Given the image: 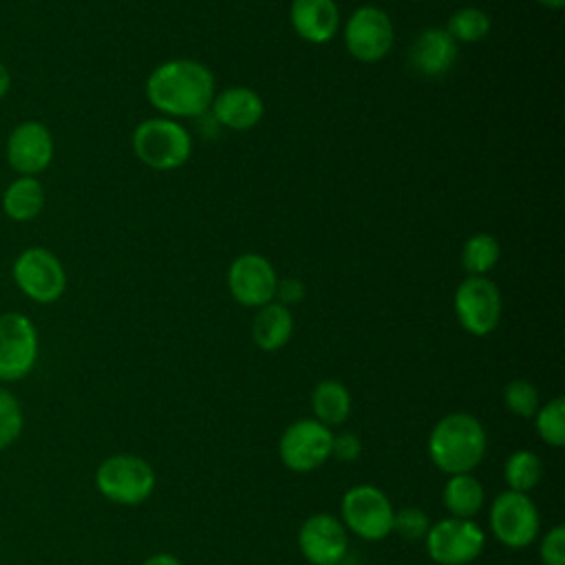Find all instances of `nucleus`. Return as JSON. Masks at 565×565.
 <instances>
[{"instance_id": "aec40b11", "label": "nucleus", "mask_w": 565, "mask_h": 565, "mask_svg": "<svg viewBox=\"0 0 565 565\" xmlns=\"http://www.w3.org/2000/svg\"><path fill=\"white\" fill-rule=\"evenodd\" d=\"M291 333H294V316L289 307L274 300L258 307L252 320V340L260 351L274 353L282 349L289 342Z\"/></svg>"}, {"instance_id": "2eb2a0df", "label": "nucleus", "mask_w": 565, "mask_h": 565, "mask_svg": "<svg viewBox=\"0 0 565 565\" xmlns=\"http://www.w3.org/2000/svg\"><path fill=\"white\" fill-rule=\"evenodd\" d=\"M298 550L309 565H340L349 550V532L331 512L309 514L298 530Z\"/></svg>"}, {"instance_id": "f704fd0d", "label": "nucleus", "mask_w": 565, "mask_h": 565, "mask_svg": "<svg viewBox=\"0 0 565 565\" xmlns=\"http://www.w3.org/2000/svg\"><path fill=\"white\" fill-rule=\"evenodd\" d=\"M536 2L550 11H558L565 7V0H536Z\"/></svg>"}, {"instance_id": "6e6552de", "label": "nucleus", "mask_w": 565, "mask_h": 565, "mask_svg": "<svg viewBox=\"0 0 565 565\" xmlns=\"http://www.w3.org/2000/svg\"><path fill=\"white\" fill-rule=\"evenodd\" d=\"M424 547L437 565H470L486 547V532L475 519L444 516L430 523Z\"/></svg>"}, {"instance_id": "4be33fe9", "label": "nucleus", "mask_w": 565, "mask_h": 565, "mask_svg": "<svg viewBox=\"0 0 565 565\" xmlns=\"http://www.w3.org/2000/svg\"><path fill=\"white\" fill-rule=\"evenodd\" d=\"M353 411V397L340 380H322L311 391V413L320 424L335 428L342 426Z\"/></svg>"}, {"instance_id": "a211bd4d", "label": "nucleus", "mask_w": 565, "mask_h": 565, "mask_svg": "<svg viewBox=\"0 0 565 565\" xmlns=\"http://www.w3.org/2000/svg\"><path fill=\"white\" fill-rule=\"evenodd\" d=\"M289 22L305 42L327 44L340 29V9L335 0H291Z\"/></svg>"}, {"instance_id": "423d86ee", "label": "nucleus", "mask_w": 565, "mask_h": 565, "mask_svg": "<svg viewBox=\"0 0 565 565\" xmlns=\"http://www.w3.org/2000/svg\"><path fill=\"white\" fill-rule=\"evenodd\" d=\"M393 514L388 494L371 483H355L340 499L342 525L364 541H382L393 534Z\"/></svg>"}, {"instance_id": "1a4fd4ad", "label": "nucleus", "mask_w": 565, "mask_h": 565, "mask_svg": "<svg viewBox=\"0 0 565 565\" xmlns=\"http://www.w3.org/2000/svg\"><path fill=\"white\" fill-rule=\"evenodd\" d=\"M40 358V331L22 311L0 313V382H20Z\"/></svg>"}, {"instance_id": "cd10ccee", "label": "nucleus", "mask_w": 565, "mask_h": 565, "mask_svg": "<svg viewBox=\"0 0 565 565\" xmlns=\"http://www.w3.org/2000/svg\"><path fill=\"white\" fill-rule=\"evenodd\" d=\"M24 428V411L18 397L0 384V452L9 448Z\"/></svg>"}, {"instance_id": "c85d7f7f", "label": "nucleus", "mask_w": 565, "mask_h": 565, "mask_svg": "<svg viewBox=\"0 0 565 565\" xmlns=\"http://www.w3.org/2000/svg\"><path fill=\"white\" fill-rule=\"evenodd\" d=\"M430 527V521L428 516L424 514V510L415 508V505H406V508H399L395 510L393 514V532L404 539V541H424L426 532Z\"/></svg>"}, {"instance_id": "c756f323", "label": "nucleus", "mask_w": 565, "mask_h": 565, "mask_svg": "<svg viewBox=\"0 0 565 565\" xmlns=\"http://www.w3.org/2000/svg\"><path fill=\"white\" fill-rule=\"evenodd\" d=\"M539 558L543 565H565V525H552L541 543H539Z\"/></svg>"}, {"instance_id": "0eeeda50", "label": "nucleus", "mask_w": 565, "mask_h": 565, "mask_svg": "<svg viewBox=\"0 0 565 565\" xmlns=\"http://www.w3.org/2000/svg\"><path fill=\"white\" fill-rule=\"evenodd\" d=\"M488 525L501 545L523 550L536 541L541 532V514L530 494L505 488L490 503Z\"/></svg>"}, {"instance_id": "7c9ffc66", "label": "nucleus", "mask_w": 565, "mask_h": 565, "mask_svg": "<svg viewBox=\"0 0 565 565\" xmlns=\"http://www.w3.org/2000/svg\"><path fill=\"white\" fill-rule=\"evenodd\" d=\"M362 455V441L355 433L342 430L333 433V446H331V457L342 461V463H353Z\"/></svg>"}, {"instance_id": "9d476101", "label": "nucleus", "mask_w": 565, "mask_h": 565, "mask_svg": "<svg viewBox=\"0 0 565 565\" xmlns=\"http://www.w3.org/2000/svg\"><path fill=\"white\" fill-rule=\"evenodd\" d=\"M452 309L466 333L477 338L490 335L501 322V291L488 276H466L455 289Z\"/></svg>"}, {"instance_id": "473e14b6", "label": "nucleus", "mask_w": 565, "mask_h": 565, "mask_svg": "<svg viewBox=\"0 0 565 565\" xmlns=\"http://www.w3.org/2000/svg\"><path fill=\"white\" fill-rule=\"evenodd\" d=\"M141 565H183V561L170 552H157V554L148 556Z\"/></svg>"}, {"instance_id": "dca6fc26", "label": "nucleus", "mask_w": 565, "mask_h": 565, "mask_svg": "<svg viewBox=\"0 0 565 565\" xmlns=\"http://www.w3.org/2000/svg\"><path fill=\"white\" fill-rule=\"evenodd\" d=\"M459 44L441 26L417 33L408 51L411 68L422 77H444L457 62Z\"/></svg>"}, {"instance_id": "412c9836", "label": "nucleus", "mask_w": 565, "mask_h": 565, "mask_svg": "<svg viewBox=\"0 0 565 565\" xmlns=\"http://www.w3.org/2000/svg\"><path fill=\"white\" fill-rule=\"evenodd\" d=\"M486 501L483 483L472 472L450 475L441 488V503L448 516L475 519Z\"/></svg>"}, {"instance_id": "5701e85b", "label": "nucleus", "mask_w": 565, "mask_h": 565, "mask_svg": "<svg viewBox=\"0 0 565 565\" xmlns=\"http://www.w3.org/2000/svg\"><path fill=\"white\" fill-rule=\"evenodd\" d=\"M543 479V461L530 448H519L508 455L503 463V481L508 490L530 494Z\"/></svg>"}, {"instance_id": "6ab92c4d", "label": "nucleus", "mask_w": 565, "mask_h": 565, "mask_svg": "<svg viewBox=\"0 0 565 565\" xmlns=\"http://www.w3.org/2000/svg\"><path fill=\"white\" fill-rule=\"evenodd\" d=\"M46 205V190L40 177H13L2 194H0V210L13 223H29L35 221Z\"/></svg>"}, {"instance_id": "2f4dec72", "label": "nucleus", "mask_w": 565, "mask_h": 565, "mask_svg": "<svg viewBox=\"0 0 565 565\" xmlns=\"http://www.w3.org/2000/svg\"><path fill=\"white\" fill-rule=\"evenodd\" d=\"M305 296V285L298 280V278H285V280H278V287H276V298L280 305H294L298 300H302Z\"/></svg>"}, {"instance_id": "b1692460", "label": "nucleus", "mask_w": 565, "mask_h": 565, "mask_svg": "<svg viewBox=\"0 0 565 565\" xmlns=\"http://www.w3.org/2000/svg\"><path fill=\"white\" fill-rule=\"evenodd\" d=\"M501 258L499 241L488 232L470 234L461 245V267L468 276H486Z\"/></svg>"}, {"instance_id": "c9c22d12", "label": "nucleus", "mask_w": 565, "mask_h": 565, "mask_svg": "<svg viewBox=\"0 0 565 565\" xmlns=\"http://www.w3.org/2000/svg\"><path fill=\"white\" fill-rule=\"evenodd\" d=\"M0 541H2V534H0Z\"/></svg>"}, {"instance_id": "a878e982", "label": "nucleus", "mask_w": 565, "mask_h": 565, "mask_svg": "<svg viewBox=\"0 0 565 565\" xmlns=\"http://www.w3.org/2000/svg\"><path fill=\"white\" fill-rule=\"evenodd\" d=\"M534 428L541 441L552 448L565 446V397H552L534 413Z\"/></svg>"}, {"instance_id": "393cba45", "label": "nucleus", "mask_w": 565, "mask_h": 565, "mask_svg": "<svg viewBox=\"0 0 565 565\" xmlns=\"http://www.w3.org/2000/svg\"><path fill=\"white\" fill-rule=\"evenodd\" d=\"M490 15L479 7H461L452 11L446 22V31L457 44H477L490 33Z\"/></svg>"}, {"instance_id": "ddd939ff", "label": "nucleus", "mask_w": 565, "mask_h": 565, "mask_svg": "<svg viewBox=\"0 0 565 565\" xmlns=\"http://www.w3.org/2000/svg\"><path fill=\"white\" fill-rule=\"evenodd\" d=\"M55 157V139L51 128L40 119L18 121L4 141L7 166L18 177H40Z\"/></svg>"}, {"instance_id": "72a5a7b5", "label": "nucleus", "mask_w": 565, "mask_h": 565, "mask_svg": "<svg viewBox=\"0 0 565 565\" xmlns=\"http://www.w3.org/2000/svg\"><path fill=\"white\" fill-rule=\"evenodd\" d=\"M11 84H13V77H11V71H9V66L0 60V102L9 95V90H11Z\"/></svg>"}, {"instance_id": "39448f33", "label": "nucleus", "mask_w": 565, "mask_h": 565, "mask_svg": "<svg viewBox=\"0 0 565 565\" xmlns=\"http://www.w3.org/2000/svg\"><path fill=\"white\" fill-rule=\"evenodd\" d=\"M154 468L139 455L117 452L95 470L97 492L117 505H139L154 492Z\"/></svg>"}, {"instance_id": "4468645a", "label": "nucleus", "mask_w": 565, "mask_h": 565, "mask_svg": "<svg viewBox=\"0 0 565 565\" xmlns=\"http://www.w3.org/2000/svg\"><path fill=\"white\" fill-rule=\"evenodd\" d=\"M276 269L263 254L245 252L230 263L227 289L238 305L258 309L276 298Z\"/></svg>"}, {"instance_id": "7ed1b4c3", "label": "nucleus", "mask_w": 565, "mask_h": 565, "mask_svg": "<svg viewBox=\"0 0 565 565\" xmlns=\"http://www.w3.org/2000/svg\"><path fill=\"white\" fill-rule=\"evenodd\" d=\"M135 157L159 172H170L188 163L192 154V135L179 119L150 117L132 130Z\"/></svg>"}, {"instance_id": "f8f14e48", "label": "nucleus", "mask_w": 565, "mask_h": 565, "mask_svg": "<svg viewBox=\"0 0 565 565\" xmlns=\"http://www.w3.org/2000/svg\"><path fill=\"white\" fill-rule=\"evenodd\" d=\"M347 53L362 62V64H375L382 62L393 44H395V29L388 13L373 4L358 7L342 31Z\"/></svg>"}, {"instance_id": "f3484780", "label": "nucleus", "mask_w": 565, "mask_h": 565, "mask_svg": "<svg viewBox=\"0 0 565 565\" xmlns=\"http://www.w3.org/2000/svg\"><path fill=\"white\" fill-rule=\"evenodd\" d=\"M212 119L230 130H249L265 115L263 97L249 86H232L214 95L210 106Z\"/></svg>"}, {"instance_id": "9b49d317", "label": "nucleus", "mask_w": 565, "mask_h": 565, "mask_svg": "<svg viewBox=\"0 0 565 565\" xmlns=\"http://www.w3.org/2000/svg\"><path fill=\"white\" fill-rule=\"evenodd\" d=\"M333 428L313 417L291 422L278 439V457L291 472H311L331 459Z\"/></svg>"}, {"instance_id": "f257e3e1", "label": "nucleus", "mask_w": 565, "mask_h": 565, "mask_svg": "<svg viewBox=\"0 0 565 565\" xmlns=\"http://www.w3.org/2000/svg\"><path fill=\"white\" fill-rule=\"evenodd\" d=\"M216 82L210 66L192 57L166 60L146 79V97L163 117L188 119L210 110Z\"/></svg>"}, {"instance_id": "bb28decb", "label": "nucleus", "mask_w": 565, "mask_h": 565, "mask_svg": "<svg viewBox=\"0 0 565 565\" xmlns=\"http://www.w3.org/2000/svg\"><path fill=\"white\" fill-rule=\"evenodd\" d=\"M503 406L521 417V419H532L534 413L539 411L541 406V395H539V388L530 382V380H523V377H516V380H510L505 386H503Z\"/></svg>"}, {"instance_id": "20e7f679", "label": "nucleus", "mask_w": 565, "mask_h": 565, "mask_svg": "<svg viewBox=\"0 0 565 565\" xmlns=\"http://www.w3.org/2000/svg\"><path fill=\"white\" fill-rule=\"evenodd\" d=\"M11 280L18 291L35 305L57 302L68 285L62 258L42 245L24 247L11 263Z\"/></svg>"}, {"instance_id": "f03ea898", "label": "nucleus", "mask_w": 565, "mask_h": 565, "mask_svg": "<svg viewBox=\"0 0 565 565\" xmlns=\"http://www.w3.org/2000/svg\"><path fill=\"white\" fill-rule=\"evenodd\" d=\"M426 450L433 466L446 477L472 472L486 457L488 433L477 415L455 411L433 424Z\"/></svg>"}]
</instances>
